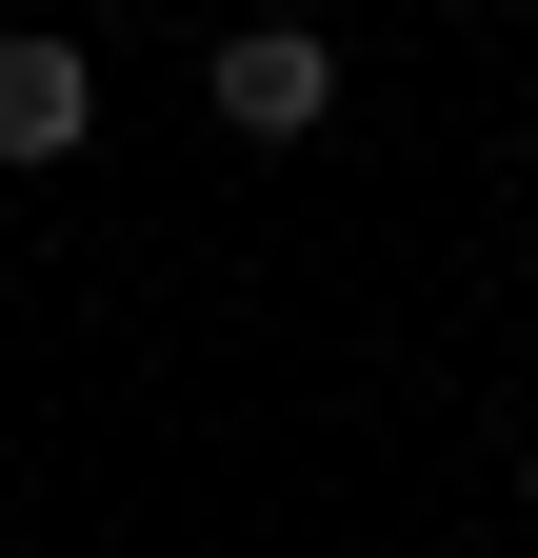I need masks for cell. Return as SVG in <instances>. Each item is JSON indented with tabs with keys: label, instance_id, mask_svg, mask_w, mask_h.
<instances>
[{
	"label": "cell",
	"instance_id": "6da1fadb",
	"mask_svg": "<svg viewBox=\"0 0 538 558\" xmlns=\"http://www.w3.org/2000/svg\"><path fill=\"white\" fill-rule=\"evenodd\" d=\"M220 120H240V140H319V120H340V40L240 21V40H220Z\"/></svg>",
	"mask_w": 538,
	"mask_h": 558
},
{
	"label": "cell",
	"instance_id": "7a4b0ae2",
	"mask_svg": "<svg viewBox=\"0 0 538 558\" xmlns=\"http://www.w3.org/2000/svg\"><path fill=\"white\" fill-rule=\"evenodd\" d=\"M81 120H100L81 40H0V160H81Z\"/></svg>",
	"mask_w": 538,
	"mask_h": 558
},
{
	"label": "cell",
	"instance_id": "3957f363",
	"mask_svg": "<svg viewBox=\"0 0 538 558\" xmlns=\"http://www.w3.org/2000/svg\"><path fill=\"white\" fill-rule=\"evenodd\" d=\"M518 499H538V459H518Z\"/></svg>",
	"mask_w": 538,
	"mask_h": 558
}]
</instances>
